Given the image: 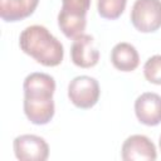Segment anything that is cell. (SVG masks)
<instances>
[{"instance_id":"obj_5","label":"cell","mask_w":161,"mask_h":161,"mask_svg":"<svg viewBox=\"0 0 161 161\" xmlns=\"http://www.w3.org/2000/svg\"><path fill=\"white\" fill-rule=\"evenodd\" d=\"M121 156L125 161H153L157 158V152L153 142L147 136L132 135L125 140Z\"/></svg>"},{"instance_id":"obj_12","label":"cell","mask_w":161,"mask_h":161,"mask_svg":"<svg viewBox=\"0 0 161 161\" xmlns=\"http://www.w3.org/2000/svg\"><path fill=\"white\" fill-rule=\"evenodd\" d=\"M86 25H87L86 16L72 15V14H68V13H64V11L59 10L58 26L67 38L75 39L77 36L84 34L83 31L86 29Z\"/></svg>"},{"instance_id":"obj_10","label":"cell","mask_w":161,"mask_h":161,"mask_svg":"<svg viewBox=\"0 0 161 161\" xmlns=\"http://www.w3.org/2000/svg\"><path fill=\"white\" fill-rule=\"evenodd\" d=\"M111 62L113 67L121 72H132L140 64V55L132 44L122 42L112 48Z\"/></svg>"},{"instance_id":"obj_14","label":"cell","mask_w":161,"mask_h":161,"mask_svg":"<svg viewBox=\"0 0 161 161\" xmlns=\"http://www.w3.org/2000/svg\"><path fill=\"white\" fill-rule=\"evenodd\" d=\"M143 74L150 83L161 86V54L152 55L146 60Z\"/></svg>"},{"instance_id":"obj_9","label":"cell","mask_w":161,"mask_h":161,"mask_svg":"<svg viewBox=\"0 0 161 161\" xmlns=\"http://www.w3.org/2000/svg\"><path fill=\"white\" fill-rule=\"evenodd\" d=\"M23 89L24 97L52 98L55 91V80L47 73L34 72L25 77Z\"/></svg>"},{"instance_id":"obj_1","label":"cell","mask_w":161,"mask_h":161,"mask_svg":"<svg viewBox=\"0 0 161 161\" xmlns=\"http://www.w3.org/2000/svg\"><path fill=\"white\" fill-rule=\"evenodd\" d=\"M20 49L45 67H57L62 63L64 49L62 43L43 25L26 26L19 36Z\"/></svg>"},{"instance_id":"obj_13","label":"cell","mask_w":161,"mask_h":161,"mask_svg":"<svg viewBox=\"0 0 161 161\" xmlns=\"http://www.w3.org/2000/svg\"><path fill=\"white\" fill-rule=\"evenodd\" d=\"M126 4L127 0H97V10L102 18L114 20L125 11Z\"/></svg>"},{"instance_id":"obj_3","label":"cell","mask_w":161,"mask_h":161,"mask_svg":"<svg viewBox=\"0 0 161 161\" xmlns=\"http://www.w3.org/2000/svg\"><path fill=\"white\" fill-rule=\"evenodd\" d=\"M98 80L89 75H78L68 84V98L78 108H92L99 98Z\"/></svg>"},{"instance_id":"obj_6","label":"cell","mask_w":161,"mask_h":161,"mask_svg":"<svg viewBox=\"0 0 161 161\" xmlns=\"http://www.w3.org/2000/svg\"><path fill=\"white\" fill-rule=\"evenodd\" d=\"M70 59L79 68H91L98 63L99 52L92 35L82 34L73 40L70 48Z\"/></svg>"},{"instance_id":"obj_2","label":"cell","mask_w":161,"mask_h":161,"mask_svg":"<svg viewBox=\"0 0 161 161\" xmlns=\"http://www.w3.org/2000/svg\"><path fill=\"white\" fill-rule=\"evenodd\" d=\"M132 25L141 33L161 28V0H136L131 10Z\"/></svg>"},{"instance_id":"obj_15","label":"cell","mask_w":161,"mask_h":161,"mask_svg":"<svg viewBox=\"0 0 161 161\" xmlns=\"http://www.w3.org/2000/svg\"><path fill=\"white\" fill-rule=\"evenodd\" d=\"M91 6V0H62L60 10L72 15L86 16Z\"/></svg>"},{"instance_id":"obj_16","label":"cell","mask_w":161,"mask_h":161,"mask_svg":"<svg viewBox=\"0 0 161 161\" xmlns=\"http://www.w3.org/2000/svg\"><path fill=\"white\" fill-rule=\"evenodd\" d=\"M158 145H160V150H161V136H160V140H158Z\"/></svg>"},{"instance_id":"obj_8","label":"cell","mask_w":161,"mask_h":161,"mask_svg":"<svg viewBox=\"0 0 161 161\" xmlns=\"http://www.w3.org/2000/svg\"><path fill=\"white\" fill-rule=\"evenodd\" d=\"M55 107L52 98L24 97V113L33 125H47L54 116Z\"/></svg>"},{"instance_id":"obj_7","label":"cell","mask_w":161,"mask_h":161,"mask_svg":"<svg viewBox=\"0 0 161 161\" xmlns=\"http://www.w3.org/2000/svg\"><path fill=\"white\" fill-rule=\"evenodd\" d=\"M135 113L137 119L146 126H157L161 123V96L153 92H146L135 101Z\"/></svg>"},{"instance_id":"obj_4","label":"cell","mask_w":161,"mask_h":161,"mask_svg":"<svg viewBox=\"0 0 161 161\" xmlns=\"http://www.w3.org/2000/svg\"><path fill=\"white\" fill-rule=\"evenodd\" d=\"M15 157L20 161H45L49 157L47 141L36 135H20L13 142Z\"/></svg>"},{"instance_id":"obj_11","label":"cell","mask_w":161,"mask_h":161,"mask_svg":"<svg viewBox=\"0 0 161 161\" xmlns=\"http://www.w3.org/2000/svg\"><path fill=\"white\" fill-rule=\"evenodd\" d=\"M39 0H0V16L4 21H19L30 16Z\"/></svg>"}]
</instances>
